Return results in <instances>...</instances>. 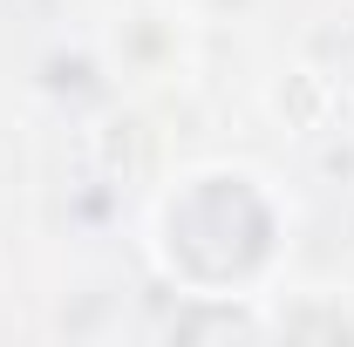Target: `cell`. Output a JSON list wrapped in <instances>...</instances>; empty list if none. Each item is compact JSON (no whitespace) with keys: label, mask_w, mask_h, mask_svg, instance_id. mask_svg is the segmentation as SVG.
Listing matches in <instances>:
<instances>
[{"label":"cell","mask_w":354,"mask_h":347,"mask_svg":"<svg viewBox=\"0 0 354 347\" xmlns=\"http://www.w3.org/2000/svg\"><path fill=\"white\" fill-rule=\"evenodd\" d=\"M184 198H164L157 212V252L177 279H198L205 252L218 245L212 259V293L225 286H245L272 252V198L259 191L252 171H198V184L184 177L177 184Z\"/></svg>","instance_id":"1"}]
</instances>
